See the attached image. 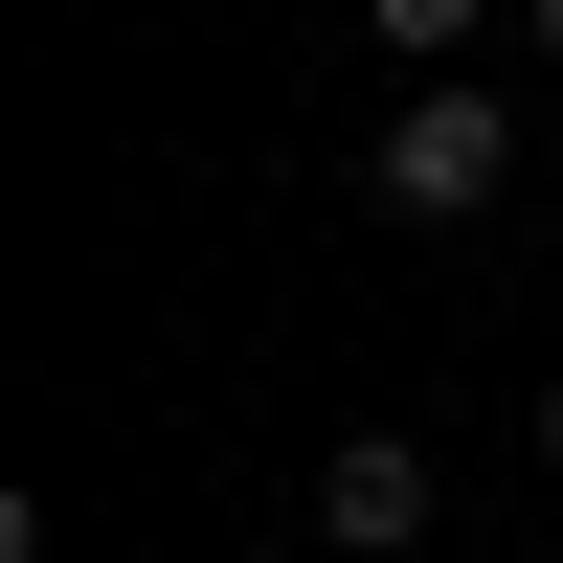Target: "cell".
<instances>
[{
    "label": "cell",
    "mask_w": 563,
    "mask_h": 563,
    "mask_svg": "<svg viewBox=\"0 0 563 563\" xmlns=\"http://www.w3.org/2000/svg\"><path fill=\"white\" fill-rule=\"evenodd\" d=\"M519 45H541V68H563V0H519Z\"/></svg>",
    "instance_id": "277c9868"
},
{
    "label": "cell",
    "mask_w": 563,
    "mask_h": 563,
    "mask_svg": "<svg viewBox=\"0 0 563 563\" xmlns=\"http://www.w3.org/2000/svg\"><path fill=\"white\" fill-rule=\"evenodd\" d=\"M429 451H406V429H339V451H316V541H339V563H406V541H429Z\"/></svg>",
    "instance_id": "7a4b0ae2"
},
{
    "label": "cell",
    "mask_w": 563,
    "mask_h": 563,
    "mask_svg": "<svg viewBox=\"0 0 563 563\" xmlns=\"http://www.w3.org/2000/svg\"><path fill=\"white\" fill-rule=\"evenodd\" d=\"M541 474H563V384H541Z\"/></svg>",
    "instance_id": "5b68a950"
},
{
    "label": "cell",
    "mask_w": 563,
    "mask_h": 563,
    "mask_svg": "<svg viewBox=\"0 0 563 563\" xmlns=\"http://www.w3.org/2000/svg\"><path fill=\"white\" fill-rule=\"evenodd\" d=\"M361 180H384L406 225H474L496 180H519V90H474V68H429V90L384 113V158H361Z\"/></svg>",
    "instance_id": "6da1fadb"
},
{
    "label": "cell",
    "mask_w": 563,
    "mask_h": 563,
    "mask_svg": "<svg viewBox=\"0 0 563 563\" xmlns=\"http://www.w3.org/2000/svg\"><path fill=\"white\" fill-rule=\"evenodd\" d=\"M474 23H496V0H361V45H384V68H451Z\"/></svg>",
    "instance_id": "3957f363"
}]
</instances>
